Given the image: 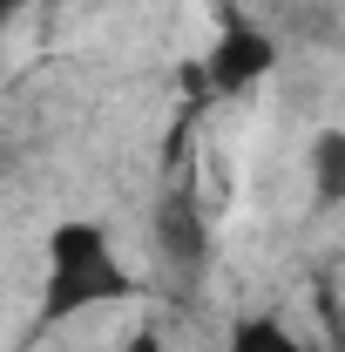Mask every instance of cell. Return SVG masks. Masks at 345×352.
Listing matches in <instances>:
<instances>
[{
    "label": "cell",
    "instance_id": "cell-3",
    "mask_svg": "<svg viewBox=\"0 0 345 352\" xmlns=\"http://www.w3.org/2000/svg\"><path fill=\"white\" fill-rule=\"evenodd\" d=\"M156 251L170 264V278H183V285L203 278V264H210V223H203L190 190H163V204H156Z\"/></svg>",
    "mask_w": 345,
    "mask_h": 352
},
{
    "label": "cell",
    "instance_id": "cell-7",
    "mask_svg": "<svg viewBox=\"0 0 345 352\" xmlns=\"http://www.w3.org/2000/svg\"><path fill=\"white\" fill-rule=\"evenodd\" d=\"M7 7H21V0H0V14H7Z\"/></svg>",
    "mask_w": 345,
    "mask_h": 352
},
{
    "label": "cell",
    "instance_id": "cell-6",
    "mask_svg": "<svg viewBox=\"0 0 345 352\" xmlns=\"http://www.w3.org/2000/svg\"><path fill=\"white\" fill-rule=\"evenodd\" d=\"M129 352H163V339H156V332H135V339H129Z\"/></svg>",
    "mask_w": 345,
    "mask_h": 352
},
{
    "label": "cell",
    "instance_id": "cell-2",
    "mask_svg": "<svg viewBox=\"0 0 345 352\" xmlns=\"http://www.w3.org/2000/svg\"><path fill=\"white\" fill-rule=\"evenodd\" d=\"M271 61H278V47L264 41L251 21H223V34H216V47H210V61H197L203 68V88L210 95H244V88H258L264 75H271Z\"/></svg>",
    "mask_w": 345,
    "mask_h": 352
},
{
    "label": "cell",
    "instance_id": "cell-5",
    "mask_svg": "<svg viewBox=\"0 0 345 352\" xmlns=\"http://www.w3.org/2000/svg\"><path fill=\"white\" fill-rule=\"evenodd\" d=\"M230 352H298V339H291L278 318H237V332H230Z\"/></svg>",
    "mask_w": 345,
    "mask_h": 352
},
{
    "label": "cell",
    "instance_id": "cell-4",
    "mask_svg": "<svg viewBox=\"0 0 345 352\" xmlns=\"http://www.w3.org/2000/svg\"><path fill=\"white\" fill-rule=\"evenodd\" d=\"M311 170H318V197L339 204V197H345V129H325V135H318Z\"/></svg>",
    "mask_w": 345,
    "mask_h": 352
},
{
    "label": "cell",
    "instance_id": "cell-1",
    "mask_svg": "<svg viewBox=\"0 0 345 352\" xmlns=\"http://www.w3.org/2000/svg\"><path fill=\"white\" fill-rule=\"evenodd\" d=\"M129 292L135 285L109 251V230L102 223H61L47 237V285H41V318L34 325L54 332V325H68V318H82L95 305H115Z\"/></svg>",
    "mask_w": 345,
    "mask_h": 352
}]
</instances>
